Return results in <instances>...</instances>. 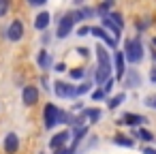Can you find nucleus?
Here are the masks:
<instances>
[{
	"instance_id": "39448f33",
	"label": "nucleus",
	"mask_w": 156,
	"mask_h": 154,
	"mask_svg": "<svg viewBox=\"0 0 156 154\" xmlns=\"http://www.w3.org/2000/svg\"><path fill=\"white\" fill-rule=\"evenodd\" d=\"M120 81L124 84V88H139L141 81H143V77H141V73L137 69H126Z\"/></svg>"
},
{
	"instance_id": "412c9836",
	"label": "nucleus",
	"mask_w": 156,
	"mask_h": 154,
	"mask_svg": "<svg viewBox=\"0 0 156 154\" xmlns=\"http://www.w3.org/2000/svg\"><path fill=\"white\" fill-rule=\"evenodd\" d=\"M113 143L115 145H122V148H133L135 145V141L130 137H126V135H113Z\"/></svg>"
},
{
	"instance_id": "58836bf2",
	"label": "nucleus",
	"mask_w": 156,
	"mask_h": 154,
	"mask_svg": "<svg viewBox=\"0 0 156 154\" xmlns=\"http://www.w3.org/2000/svg\"><path fill=\"white\" fill-rule=\"evenodd\" d=\"M152 58H154V62H156V49H154V52H152Z\"/></svg>"
},
{
	"instance_id": "6e6552de",
	"label": "nucleus",
	"mask_w": 156,
	"mask_h": 154,
	"mask_svg": "<svg viewBox=\"0 0 156 154\" xmlns=\"http://www.w3.org/2000/svg\"><path fill=\"white\" fill-rule=\"evenodd\" d=\"M90 34H92V37H96V39H101L103 43H107V47H111V49H113V47H115V43H118L113 37H109V34H107V30H105L103 26H90Z\"/></svg>"
},
{
	"instance_id": "c756f323",
	"label": "nucleus",
	"mask_w": 156,
	"mask_h": 154,
	"mask_svg": "<svg viewBox=\"0 0 156 154\" xmlns=\"http://www.w3.org/2000/svg\"><path fill=\"white\" fill-rule=\"evenodd\" d=\"M135 26H137V30H139V32H143V30H145V28H147V26H150V20H143V22H141V20H139V22H137V24H135Z\"/></svg>"
},
{
	"instance_id": "dca6fc26",
	"label": "nucleus",
	"mask_w": 156,
	"mask_h": 154,
	"mask_svg": "<svg viewBox=\"0 0 156 154\" xmlns=\"http://www.w3.org/2000/svg\"><path fill=\"white\" fill-rule=\"evenodd\" d=\"M49 22H51V15H49L47 11H41V13L34 17V28H37V30H47Z\"/></svg>"
},
{
	"instance_id": "393cba45",
	"label": "nucleus",
	"mask_w": 156,
	"mask_h": 154,
	"mask_svg": "<svg viewBox=\"0 0 156 154\" xmlns=\"http://www.w3.org/2000/svg\"><path fill=\"white\" fill-rule=\"evenodd\" d=\"M92 90V79L90 81H83V84H79V86H75V94L77 96H81V94H86V92H90Z\"/></svg>"
},
{
	"instance_id": "aec40b11",
	"label": "nucleus",
	"mask_w": 156,
	"mask_h": 154,
	"mask_svg": "<svg viewBox=\"0 0 156 154\" xmlns=\"http://www.w3.org/2000/svg\"><path fill=\"white\" fill-rule=\"evenodd\" d=\"M135 137H139L141 141H145V143H152L156 137L147 131V128H143V126H137V131H135Z\"/></svg>"
},
{
	"instance_id": "2eb2a0df",
	"label": "nucleus",
	"mask_w": 156,
	"mask_h": 154,
	"mask_svg": "<svg viewBox=\"0 0 156 154\" xmlns=\"http://www.w3.org/2000/svg\"><path fill=\"white\" fill-rule=\"evenodd\" d=\"M101 116H103V111H101L98 107H86V109L81 111V118H83V120H90V124L98 122Z\"/></svg>"
},
{
	"instance_id": "f257e3e1",
	"label": "nucleus",
	"mask_w": 156,
	"mask_h": 154,
	"mask_svg": "<svg viewBox=\"0 0 156 154\" xmlns=\"http://www.w3.org/2000/svg\"><path fill=\"white\" fill-rule=\"evenodd\" d=\"M122 54H124V60H128L130 64H139V62L143 60V43H141V37L128 39V41L124 43Z\"/></svg>"
},
{
	"instance_id": "9d476101",
	"label": "nucleus",
	"mask_w": 156,
	"mask_h": 154,
	"mask_svg": "<svg viewBox=\"0 0 156 154\" xmlns=\"http://www.w3.org/2000/svg\"><path fill=\"white\" fill-rule=\"evenodd\" d=\"M2 148H5L7 154H15V152L20 150V137H17L15 133H9V135L5 137V141H2Z\"/></svg>"
},
{
	"instance_id": "f3484780",
	"label": "nucleus",
	"mask_w": 156,
	"mask_h": 154,
	"mask_svg": "<svg viewBox=\"0 0 156 154\" xmlns=\"http://www.w3.org/2000/svg\"><path fill=\"white\" fill-rule=\"evenodd\" d=\"M111 71L113 69H109V66H96V73H94V81L101 86L105 79H109L111 77Z\"/></svg>"
},
{
	"instance_id": "f704fd0d",
	"label": "nucleus",
	"mask_w": 156,
	"mask_h": 154,
	"mask_svg": "<svg viewBox=\"0 0 156 154\" xmlns=\"http://www.w3.org/2000/svg\"><path fill=\"white\" fill-rule=\"evenodd\" d=\"M141 154H156V150L150 148V145H143V148H141Z\"/></svg>"
},
{
	"instance_id": "ddd939ff",
	"label": "nucleus",
	"mask_w": 156,
	"mask_h": 154,
	"mask_svg": "<svg viewBox=\"0 0 156 154\" xmlns=\"http://www.w3.org/2000/svg\"><path fill=\"white\" fill-rule=\"evenodd\" d=\"M111 66H113V71H115L118 79H122V75H124V71H126V64H124V54H122V52H115Z\"/></svg>"
},
{
	"instance_id": "4c0bfd02",
	"label": "nucleus",
	"mask_w": 156,
	"mask_h": 154,
	"mask_svg": "<svg viewBox=\"0 0 156 154\" xmlns=\"http://www.w3.org/2000/svg\"><path fill=\"white\" fill-rule=\"evenodd\" d=\"M73 2H75V5H83V0H73Z\"/></svg>"
},
{
	"instance_id": "c85d7f7f",
	"label": "nucleus",
	"mask_w": 156,
	"mask_h": 154,
	"mask_svg": "<svg viewBox=\"0 0 156 154\" xmlns=\"http://www.w3.org/2000/svg\"><path fill=\"white\" fill-rule=\"evenodd\" d=\"M145 105H147L150 109H156V94H150V96H145Z\"/></svg>"
},
{
	"instance_id": "ea45409f",
	"label": "nucleus",
	"mask_w": 156,
	"mask_h": 154,
	"mask_svg": "<svg viewBox=\"0 0 156 154\" xmlns=\"http://www.w3.org/2000/svg\"><path fill=\"white\" fill-rule=\"evenodd\" d=\"M152 45H154V47H156V37H154V39H152Z\"/></svg>"
},
{
	"instance_id": "cd10ccee",
	"label": "nucleus",
	"mask_w": 156,
	"mask_h": 154,
	"mask_svg": "<svg viewBox=\"0 0 156 154\" xmlns=\"http://www.w3.org/2000/svg\"><path fill=\"white\" fill-rule=\"evenodd\" d=\"M9 7H11L9 0H0V17H5L9 13Z\"/></svg>"
},
{
	"instance_id": "473e14b6",
	"label": "nucleus",
	"mask_w": 156,
	"mask_h": 154,
	"mask_svg": "<svg viewBox=\"0 0 156 154\" xmlns=\"http://www.w3.org/2000/svg\"><path fill=\"white\" fill-rule=\"evenodd\" d=\"M54 71H56V73H64V71H66V64H64V62H58V64H54Z\"/></svg>"
},
{
	"instance_id": "7ed1b4c3",
	"label": "nucleus",
	"mask_w": 156,
	"mask_h": 154,
	"mask_svg": "<svg viewBox=\"0 0 156 154\" xmlns=\"http://www.w3.org/2000/svg\"><path fill=\"white\" fill-rule=\"evenodd\" d=\"M43 120H45V128H54L56 124H60V107H56L54 103H47L43 109Z\"/></svg>"
},
{
	"instance_id": "0eeeda50",
	"label": "nucleus",
	"mask_w": 156,
	"mask_h": 154,
	"mask_svg": "<svg viewBox=\"0 0 156 154\" xmlns=\"http://www.w3.org/2000/svg\"><path fill=\"white\" fill-rule=\"evenodd\" d=\"M54 92H56V96H60V98H75L77 94H75V86H71V84H66V81H54V88H51Z\"/></svg>"
},
{
	"instance_id": "c9c22d12",
	"label": "nucleus",
	"mask_w": 156,
	"mask_h": 154,
	"mask_svg": "<svg viewBox=\"0 0 156 154\" xmlns=\"http://www.w3.org/2000/svg\"><path fill=\"white\" fill-rule=\"evenodd\" d=\"M45 2H47V0H28V5H32V7H41Z\"/></svg>"
},
{
	"instance_id": "1a4fd4ad",
	"label": "nucleus",
	"mask_w": 156,
	"mask_h": 154,
	"mask_svg": "<svg viewBox=\"0 0 156 154\" xmlns=\"http://www.w3.org/2000/svg\"><path fill=\"white\" fill-rule=\"evenodd\" d=\"M22 101H24V105H28V107L37 105V103H39V88H37V86H24V90H22Z\"/></svg>"
},
{
	"instance_id": "f03ea898",
	"label": "nucleus",
	"mask_w": 156,
	"mask_h": 154,
	"mask_svg": "<svg viewBox=\"0 0 156 154\" xmlns=\"http://www.w3.org/2000/svg\"><path fill=\"white\" fill-rule=\"evenodd\" d=\"M81 22V15H79V11H69L60 22H58V30H56V37L58 39H66L71 32H73V28H75V24H79Z\"/></svg>"
},
{
	"instance_id": "6ab92c4d",
	"label": "nucleus",
	"mask_w": 156,
	"mask_h": 154,
	"mask_svg": "<svg viewBox=\"0 0 156 154\" xmlns=\"http://www.w3.org/2000/svg\"><path fill=\"white\" fill-rule=\"evenodd\" d=\"M124 101H126V92H120V94H115V96H111L107 101V109H118Z\"/></svg>"
},
{
	"instance_id": "a878e982",
	"label": "nucleus",
	"mask_w": 156,
	"mask_h": 154,
	"mask_svg": "<svg viewBox=\"0 0 156 154\" xmlns=\"http://www.w3.org/2000/svg\"><path fill=\"white\" fill-rule=\"evenodd\" d=\"M69 75H71V79H83L86 69H71V71H69Z\"/></svg>"
},
{
	"instance_id": "f8f14e48",
	"label": "nucleus",
	"mask_w": 156,
	"mask_h": 154,
	"mask_svg": "<svg viewBox=\"0 0 156 154\" xmlns=\"http://www.w3.org/2000/svg\"><path fill=\"white\" fill-rule=\"evenodd\" d=\"M71 139V131H60V133H56L51 139H49V148L54 150V148H62V145H66V141Z\"/></svg>"
},
{
	"instance_id": "7c9ffc66",
	"label": "nucleus",
	"mask_w": 156,
	"mask_h": 154,
	"mask_svg": "<svg viewBox=\"0 0 156 154\" xmlns=\"http://www.w3.org/2000/svg\"><path fill=\"white\" fill-rule=\"evenodd\" d=\"M90 34V26H81V28H77V37H88Z\"/></svg>"
},
{
	"instance_id": "72a5a7b5",
	"label": "nucleus",
	"mask_w": 156,
	"mask_h": 154,
	"mask_svg": "<svg viewBox=\"0 0 156 154\" xmlns=\"http://www.w3.org/2000/svg\"><path fill=\"white\" fill-rule=\"evenodd\" d=\"M75 52H79V56H83V58H88V56H90V49H88V47H77Z\"/></svg>"
},
{
	"instance_id": "b1692460",
	"label": "nucleus",
	"mask_w": 156,
	"mask_h": 154,
	"mask_svg": "<svg viewBox=\"0 0 156 154\" xmlns=\"http://www.w3.org/2000/svg\"><path fill=\"white\" fill-rule=\"evenodd\" d=\"M77 11H79V15H81V22H86V20H92V17H94V9H92V7H79Z\"/></svg>"
},
{
	"instance_id": "bb28decb",
	"label": "nucleus",
	"mask_w": 156,
	"mask_h": 154,
	"mask_svg": "<svg viewBox=\"0 0 156 154\" xmlns=\"http://www.w3.org/2000/svg\"><path fill=\"white\" fill-rule=\"evenodd\" d=\"M113 81H115V79H113V77H109V79H105V81L101 84V88H103V92H105V96H107V94L111 92V88H113Z\"/></svg>"
},
{
	"instance_id": "4468645a",
	"label": "nucleus",
	"mask_w": 156,
	"mask_h": 154,
	"mask_svg": "<svg viewBox=\"0 0 156 154\" xmlns=\"http://www.w3.org/2000/svg\"><path fill=\"white\" fill-rule=\"evenodd\" d=\"M101 26H103L107 32H111V37H113L115 41L120 39V34H122V28H118V26H115V24H113L109 17H101Z\"/></svg>"
},
{
	"instance_id": "9b49d317",
	"label": "nucleus",
	"mask_w": 156,
	"mask_h": 154,
	"mask_svg": "<svg viewBox=\"0 0 156 154\" xmlns=\"http://www.w3.org/2000/svg\"><path fill=\"white\" fill-rule=\"evenodd\" d=\"M96 60H98V66H109V69H113L111 66V56H109V52H107V47L105 45H96Z\"/></svg>"
},
{
	"instance_id": "a211bd4d",
	"label": "nucleus",
	"mask_w": 156,
	"mask_h": 154,
	"mask_svg": "<svg viewBox=\"0 0 156 154\" xmlns=\"http://www.w3.org/2000/svg\"><path fill=\"white\" fill-rule=\"evenodd\" d=\"M37 64H39V69H51V56L45 52V49H41L39 52V56H37Z\"/></svg>"
},
{
	"instance_id": "e433bc0d",
	"label": "nucleus",
	"mask_w": 156,
	"mask_h": 154,
	"mask_svg": "<svg viewBox=\"0 0 156 154\" xmlns=\"http://www.w3.org/2000/svg\"><path fill=\"white\" fill-rule=\"evenodd\" d=\"M150 81H152V84H156V66H154V69H152V73H150Z\"/></svg>"
},
{
	"instance_id": "20e7f679",
	"label": "nucleus",
	"mask_w": 156,
	"mask_h": 154,
	"mask_svg": "<svg viewBox=\"0 0 156 154\" xmlns=\"http://www.w3.org/2000/svg\"><path fill=\"white\" fill-rule=\"evenodd\" d=\"M7 39L11 43H20L24 39V22L22 20H13L7 28Z\"/></svg>"
},
{
	"instance_id": "423d86ee",
	"label": "nucleus",
	"mask_w": 156,
	"mask_h": 154,
	"mask_svg": "<svg viewBox=\"0 0 156 154\" xmlns=\"http://www.w3.org/2000/svg\"><path fill=\"white\" fill-rule=\"evenodd\" d=\"M118 124H126V126H143V124H147L150 120L145 118V116H141V113H130V111H126L120 120H115Z\"/></svg>"
},
{
	"instance_id": "2f4dec72",
	"label": "nucleus",
	"mask_w": 156,
	"mask_h": 154,
	"mask_svg": "<svg viewBox=\"0 0 156 154\" xmlns=\"http://www.w3.org/2000/svg\"><path fill=\"white\" fill-rule=\"evenodd\" d=\"M92 98H94V101H103V98H105L103 88H101V90H94V92H92Z\"/></svg>"
},
{
	"instance_id": "4be33fe9",
	"label": "nucleus",
	"mask_w": 156,
	"mask_h": 154,
	"mask_svg": "<svg viewBox=\"0 0 156 154\" xmlns=\"http://www.w3.org/2000/svg\"><path fill=\"white\" fill-rule=\"evenodd\" d=\"M111 5H113V0H105L103 5H98V7L94 9V15H98V17H105V15L111 11Z\"/></svg>"
},
{
	"instance_id": "5701e85b",
	"label": "nucleus",
	"mask_w": 156,
	"mask_h": 154,
	"mask_svg": "<svg viewBox=\"0 0 156 154\" xmlns=\"http://www.w3.org/2000/svg\"><path fill=\"white\" fill-rule=\"evenodd\" d=\"M105 17H109V20H111V22H113L118 28H124V17H122L120 13H115V11H109Z\"/></svg>"
}]
</instances>
